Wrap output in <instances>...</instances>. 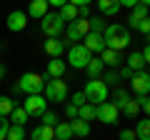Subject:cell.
I'll return each mask as SVG.
<instances>
[{
	"label": "cell",
	"mask_w": 150,
	"mask_h": 140,
	"mask_svg": "<svg viewBox=\"0 0 150 140\" xmlns=\"http://www.w3.org/2000/svg\"><path fill=\"white\" fill-rule=\"evenodd\" d=\"M103 40H105V48L123 50V48H128V45H130V30L125 25H118V23L105 25V30H103Z\"/></svg>",
	"instance_id": "cell-1"
},
{
	"label": "cell",
	"mask_w": 150,
	"mask_h": 140,
	"mask_svg": "<svg viewBox=\"0 0 150 140\" xmlns=\"http://www.w3.org/2000/svg\"><path fill=\"white\" fill-rule=\"evenodd\" d=\"M65 115H68L70 120H75V118H78V108H75L73 103H68V105H65Z\"/></svg>",
	"instance_id": "cell-38"
},
{
	"label": "cell",
	"mask_w": 150,
	"mask_h": 140,
	"mask_svg": "<svg viewBox=\"0 0 150 140\" xmlns=\"http://www.w3.org/2000/svg\"><path fill=\"white\" fill-rule=\"evenodd\" d=\"M83 48L88 50V53H95V55H100L103 50H105V40H103V35L100 33H88L85 38H83Z\"/></svg>",
	"instance_id": "cell-11"
},
{
	"label": "cell",
	"mask_w": 150,
	"mask_h": 140,
	"mask_svg": "<svg viewBox=\"0 0 150 140\" xmlns=\"http://www.w3.org/2000/svg\"><path fill=\"white\" fill-rule=\"evenodd\" d=\"M98 10H100L103 15H118L120 3L118 0H98Z\"/></svg>",
	"instance_id": "cell-21"
},
{
	"label": "cell",
	"mask_w": 150,
	"mask_h": 140,
	"mask_svg": "<svg viewBox=\"0 0 150 140\" xmlns=\"http://www.w3.org/2000/svg\"><path fill=\"white\" fill-rule=\"evenodd\" d=\"M93 58V53H88L85 48H83V43H75V45H68V63L70 68L75 70H85L88 60Z\"/></svg>",
	"instance_id": "cell-7"
},
{
	"label": "cell",
	"mask_w": 150,
	"mask_h": 140,
	"mask_svg": "<svg viewBox=\"0 0 150 140\" xmlns=\"http://www.w3.org/2000/svg\"><path fill=\"white\" fill-rule=\"evenodd\" d=\"M135 138H138V140H150V120H148V118L138 120V128H135Z\"/></svg>",
	"instance_id": "cell-26"
},
{
	"label": "cell",
	"mask_w": 150,
	"mask_h": 140,
	"mask_svg": "<svg viewBox=\"0 0 150 140\" xmlns=\"http://www.w3.org/2000/svg\"><path fill=\"white\" fill-rule=\"evenodd\" d=\"M8 128H10V120H8V118H0V140H5Z\"/></svg>",
	"instance_id": "cell-36"
},
{
	"label": "cell",
	"mask_w": 150,
	"mask_h": 140,
	"mask_svg": "<svg viewBox=\"0 0 150 140\" xmlns=\"http://www.w3.org/2000/svg\"><path fill=\"white\" fill-rule=\"evenodd\" d=\"M135 103H138V108L143 110V113H148V110H150V100H148V95H138V100H135Z\"/></svg>",
	"instance_id": "cell-34"
},
{
	"label": "cell",
	"mask_w": 150,
	"mask_h": 140,
	"mask_svg": "<svg viewBox=\"0 0 150 140\" xmlns=\"http://www.w3.org/2000/svg\"><path fill=\"white\" fill-rule=\"evenodd\" d=\"M78 118H80V120H85V123L95 120V105H90V103L80 105V108H78Z\"/></svg>",
	"instance_id": "cell-27"
},
{
	"label": "cell",
	"mask_w": 150,
	"mask_h": 140,
	"mask_svg": "<svg viewBox=\"0 0 150 140\" xmlns=\"http://www.w3.org/2000/svg\"><path fill=\"white\" fill-rule=\"evenodd\" d=\"M108 90H110V88H108L100 78H90V80L85 83V88H83L85 103H90V105H100V103H105L108 100Z\"/></svg>",
	"instance_id": "cell-2"
},
{
	"label": "cell",
	"mask_w": 150,
	"mask_h": 140,
	"mask_svg": "<svg viewBox=\"0 0 150 140\" xmlns=\"http://www.w3.org/2000/svg\"><path fill=\"white\" fill-rule=\"evenodd\" d=\"M70 5H75V8H83V5H90L93 0H68Z\"/></svg>",
	"instance_id": "cell-40"
},
{
	"label": "cell",
	"mask_w": 150,
	"mask_h": 140,
	"mask_svg": "<svg viewBox=\"0 0 150 140\" xmlns=\"http://www.w3.org/2000/svg\"><path fill=\"white\" fill-rule=\"evenodd\" d=\"M40 20H43L40 28H43V33L48 38H60V33H65V25H68V23L60 18V13H45Z\"/></svg>",
	"instance_id": "cell-6"
},
{
	"label": "cell",
	"mask_w": 150,
	"mask_h": 140,
	"mask_svg": "<svg viewBox=\"0 0 150 140\" xmlns=\"http://www.w3.org/2000/svg\"><path fill=\"white\" fill-rule=\"evenodd\" d=\"M125 63H128L125 68H130L133 73H138V70H145V68H148V60L143 58V53H130L128 58H125Z\"/></svg>",
	"instance_id": "cell-16"
},
{
	"label": "cell",
	"mask_w": 150,
	"mask_h": 140,
	"mask_svg": "<svg viewBox=\"0 0 150 140\" xmlns=\"http://www.w3.org/2000/svg\"><path fill=\"white\" fill-rule=\"evenodd\" d=\"M5 140H25V125H10Z\"/></svg>",
	"instance_id": "cell-29"
},
{
	"label": "cell",
	"mask_w": 150,
	"mask_h": 140,
	"mask_svg": "<svg viewBox=\"0 0 150 140\" xmlns=\"http://www.w3.org/2000/svg\"><path fill=\"white\" fill-rule=\"evenodd\" d=\"M13 108H15V103H13L8 95H0V118H8Z\"/></svg>",
	"instance_id": "cell-30"
},
{
	"label": "cell",
	"mask_w": 150,
	"mask_h": 140,
	"mask_svg": "<svg viewBox=\"0 0 150 140\" xmlns=\"http://www.w3.org/2000/svg\"><path fill=\"white\" fill-rule=\"evenodd\" d=\"M138 5H145V8H148V5H150V0H138Z\"/></svg>",
	"instance_id": "cell-46"
},
{
	"label": "cell",
	"mask_w": 150,
	"mask_h": 140,
	"mask_svg": "<svg viewBox=\"0 0 150 140\" xmlns=\"http://www.w3.org/2000/svg\"><path fill=\"white\" fill-rule=\"evenodd\" d=\"M120 113H125L128 118H135V115L140 113V108H138V103H135V98H130V100L125 103L123 108H120Z\"/></svg>",
	"instance_id": "cell-32"
},
{
	"label": "cell",
	"mask_w": 150,
	"mask_h": 140,
	"mask_svg": "<svg viewBox=\"0 0 150 140\" xmlns=\"http://www.w3.org/2000/svg\"><path fill=\"white\" fill-rule=\"evenodd\" d=\"M95 118L100 120V123H105V125H112V123H118L120 110L115 108L110 100H105V103H100V105H95Z\"/></svg>",
	"instance_id": "cell-9"
},
{
	"label": "cell",
	"mask_w": 150,
	"mask_h": 140,
	"mask_svg": "<svg viewBox=\"0 0 150 140\" xmlns=\"http://www.w3.org/2000/svg\"><path fill=\"white\" fill-rule=\"evenodd\" d=\"M58 13H60V18H63L65 23H73L75 18H78V8H75V5H70V3H65V5L60 8Z\"/></svg>",
	"instance_id": "cell-28"
},
{
	"label": "cell",
	"mask_w": 150,
	"mask_h": 140,
	"mask_svg": "<svg viewBox=\"0 0 150 140\" xmlns=\"http://www.w3.org/2000/svg\"><path fill=\"white\" fill-rule=\"evenodd\" d=\"M135 30H140L143 35H148V30H150V18H143V20L135 25Z\"/></svg>",
	"instance_id": "cell-35"
},
{
	"label": "cell",
	"mask_w": 150,
	"mask_h": 140,
	"mask_svg": "<svg viewBox=\"0 0 150 140\" xmlns=\"http://www.w3.org/2000/svg\"><path fill=\"white\" fill-rule=\"evenodd\" d=\"M65 75V63L60 58H50L48 60V70H45V78H63Z\"/></svg>",
	"instance_id": "cell-14"
},
{
	"label": "cell",
	"mask_w": 150,
	"mask_h": 140,
	"mask_svg": "<svg viewBox=\"0 0 150 140\" xmlns=\"http://www.w3.org/2000/svg\"><path fill=\"white\" fill-rule=\"evenodd\" d=\"M120 3V8H135L138 5V0H118Z\"/></svg>",
	"instance_id": "cell-42"
},
{
	"label": "cell",
	"mask_w": 150,
	"mask_h": 140,
	"mask_svg": "<svg viewBox=\"0 0 150 140\" xmlns=\"http://www.w3.org/2000/svg\"><path fill=\"white\" fill-rule=\"evenodd\" d=\"M8 118L13 120V125H25V123H28V118H30V115L25 113V108H23V105H15V108L10 110V115H8Z\"/></svg>",
	"instance_id": "cell-23"
},
{
	"label": "cell",
	"mask_w": 150,
	"mask_h": 140,
	"mask_svg": "<svg viewBox=\"0 0 150 140\" xmlns=\"http://www.w3.org/2000/svg\"><path fill=\"white\" fill-rule=\"evenodd\" d=\"M53 135H55V140H70V138H73L70 123H58V125L53 128Z\"/></svg>",
	"instance_id": "cell-24"
},
{
	"label": "cell",
	"mask_w": 150,
	"mask_h": 140,
	"mask_svg": "<svg viewBox=\"0 0 150 140\" xmlns=\"http://www.w3.org/2000/svg\"><path fill=\"white\" fill-rule=\"evenodd\" d=\"M100 80L105 83L108 88H118V83H120V75H118V70H108V73L100 78Z\"/></svg>",
	"instance_id": "cell-31"
},
{
	"label": "cell",
	"mask_w": 150,
	"mask_h": 140,
	"mask_svg": "<svg viewBox=\"0 0 150 140\" xmlns=\"http://www.w3.org/2000/svg\"><path fill=\"white\" fill-rule=\"evenodd\" d=\"M18 90L25 93V95H38V93H43L45 88V75H40V73H23L20 83H18Z\"/></svg>",
	"instance_id": "cell-5"
},
{
	"label": "cell",
	"mask_w": 150,
	"mask_h": 140,
	"mask_svg": "<svg viewBox=\"0 0 150 140\" xmlns=\"http://www.w3.org/2000/svg\"><path fill=\"white\" fill-rule=\"evenodd\" d=\"M73 105H75V108L85 105V95H83V93H75V95H73Z\"/></svg>",
	"instance_id": "cell-39"
},
{
	"label": "cell",
	"mask_w": 150,
	"mask_h": 140,
	"mask_svg": "<svg viewBox=\"0 0 150 140\" xmlns=\"http://www.w3.org/2000/svg\"><path fill=\"white\" fill-rule=\"evenodd\" d=\"M100 60H103V65L105 68H110V70H118L120 65H123V50H110V48H105L100 53Z\"/></svg>",
	"instance_id": "cell-12"
},
{
	"label": "cell",
	"mask_w": 150,
	"mask_h": 140,
	"mask_svg": "<svg viewBox=\"0 0 150 140\" xmlns=\"http://www.w3.org/2000/svg\"><path fill=\"white\" fill-rule=\"evenodd\" d=\"M45 53H48L50 58H60V55L65 53V43L60 38H48L45 40Z\"/></svg>",
	"instance_id": "cell-15"
},
{
	"label": "cell",
	"mask_w": 150,
	"mask_h": 140,
	"mask_svg": "<svg viewBox=\"0 0 150 140\" xmlns=\"http://www.w3.org/2000/svg\"><path fill=\"white\" fill-rule=\"evenodd\" d=\"M45 13H48V3H45V0H30V8H28L25 15H28V18H35V20H40Z\"/></svg>",
	"instance_id": "cell-17"
},
{
	"label": "cell",
	"mask_w": 150,
	"mask_h": 140,
	"mask_svg": "<svg viewBox=\"0 0 150 140\" xmlns=\"http://www.w3.org/2000/svg\"><path fill=\"white\" fill-rule=\"evenodd\" d=\"M128 100H130V93H128V90H123V88H115V93H112V100H110L112 105H115V108L120 110Z\"/></svg>",
	"instance_id": "cell-25"
},
{
	"label": "cell",
	"mask_w": 150,
	"mask_h": 140,
	"mask_svg": "<svg viewBox=\"0 0 150 140\" xmlns=\"http://www.w3.org/2000/svg\"><path fill=\"white\" fill-rule=\"evenodd\" d=\"M130 90H133L135 95H148L150 93V75H148V70H138V73L130 75Z\"/></svg>",
	"instance_id": "cell-10"
},
{
	"label": "cell",
	"mask_w": 150,
	"mask_h": 140,
	"mask_svg": "<svg viewBox=\"0 0 150 140\" xmlns=\"http://www.w3.org/2000/svg\"><path fill=\"white\" fill-rule=\"evenodd\" d=\"M118 140H138V138H135V130L125 128V130H120V138Z\"/></svg>",
	"instance_id": "cell-37"
},
{
	"label": "cell",
	"mask_w": 150,
	"mask_h": 140,
	"mask_svg": "<svg viewBox=\"0 0 150 140\" xmlns=\"http://www.w3.org/2000/svg\"><path fill=\"white\" fill-rule=\"evenodd\" d=\"M143 18H148V8H145V5H135V8H130V18H128V25H125V28H128V30L133 28V30H135V25H138Z\"/></svg>",
	"instance_id": "cell-18"
},
{
	"label": "cell",
	"mask_w": 150,
	"mask_h": 140,
	"mask_svg": "<svg viewBox=\"0 0 150 140\" xmlns=\"http://www.w3.org/2000/svg\"><path fill=\"white\" fill-rule=\"evenodd\" d=\"M23 108H25V113L30 115H35V118H40V115L48 110V100L43 98V93H38V95H28L25 100H23Z\"/></svg>",
	"instance_id": "cell-8"
},
{
	"label": "cell",
	"mask_w": 150,
	"mask_h": 140,
	"mask_svg": "<svg viewBox=\"0 0 150 140\" xmlns=\"http://www.w3.org/2000/svg\"><path fill=\"white\" fill-rule=\"evenodd\" d=\"M70 130H73V135H78V138H88V135H90V123L75 118V120H70Z\"/></svg>",
	"instance_id": "cell-20"
},
{
	"label": "cell",
	"mask_w": 150,
	"mask_h": 140,
	"mask_svg": "<svg viewBox=\"0 0 150 140\" xmlns=\"http://www.w3.org/2000/svg\"><path fill=\"white\" fill-rule=\"evenodd\" d=\"M85 70H88V75H90V78H100L103 73H105V65H103V60H100V55H93V58L88 60V65H85Z\"/></svg>",
	"instance_id": "cell-19"
},
{
	"label": "cell",
	"mask_w": 150,
	"mask_h": 140,
	"mask_svg": "<svg viewBox=\"0 0 150 140\" xmlns=\"http://www.w3.org/2000/svg\"><path fill=\"white\" fill-rule=\"evenodd\" d=\"M40 118H43V125H48V128H55V125H58V115L50 113V110H45Z\"/></svg>",
	"instance_id": "cell-33"
},
{
	"label": "cell",
	"mask_w": 150,
	"mask_h": 140,
	"mask_svg": "<svg viewBox=\"0 0 150 140\" xmlns=\"http://www.w3.org/2000/svg\"><path fill=\"white\" fill-rule=\"evenodd\" d=\"M88 15H90V8H88V5L78 8V18H88Z\"/></svg>",
	"instance_id": "cell-44"
},
{
	"label": "cell",
	"mask_w": 150,
	"mask_h": 140,
	"mask_svg": "<svg viewBox=\"0 0 150 140\" xmlns=\"http://www.w3.org/2000/svg\"><path fill=\"white\" fill-rule=\"evenodd\" d=\"M5 73H8V70H5V65H0V80L5 78Z\"/></svg>",
	"instance_id": "cell-45"
},
{
	"label": "cell",
	"mask_w": 150,
	"mask_h": 140,
	"mask_svg": "<svg viewBox=\"0 0 150 140\" xmlns=\"http://www.w3.org/2000/svg\"><path fill=\"white\" fill-rule=\"evenodd\" d=\"M118 75H120V78H128V80H130L133 70H130V68H120V70H118Z\"/></svg>",
	"instance_id": "cell-43"
},
{
	"label": "cell",
	"mask_w": 150,
	"mask_h": 140,
	"mask_svg": "<svg viewBox=\"0 0 150 140\" xmlns=\"http://www.w3.org/2000/svg\"><path fill=\"white\" fill-rule=\"evenodd\" d=\"M45 3H48V5H53V8H58V10H60V8H63L65 3H68V0H45Z\"/></svg>",
	"instance_id": "cell-41"
},
{
	"label": "cell",
	"mask_w": 150,
	"mask_h": 140,
	"mask_svg": "<svg viewBox=\"0 0 150 140\" xmlns=\"http://www.w3.org/2000/svg\"><path fill=\"white\" fill-rule=\"evenodd\" d=\"M88 33H90V23H88V18H75L73 23H68V25H65V35H68V40H63L65 48H68V45L80 43Z\"/></svg>",
	"instance_id": "cell-4"
},
{
	"label": "cell",
	"mask_w": 150,
	"mask_h": 140,
	"mask_svg": "<svg viewBox=\"0 0 150 140\" xmlns=\"http://www.w3.org/2000/svg\"><path fill=\"white\" fill-rule=\"evenodd\" d=\"M43 98L48 103H63V100H68V85H65V80H63V78H45Z\"/></svg>",
	"instance_id": "cell-3"
},
{
	"label": "cell",
	"mask_w": 150,
	"mask_h": 140,
	"mask_svg": "<svg viewBox=\"0 0 150 140\" xmlns=\"http://www.w3.org/2000/svg\"><path fill=\"white\" fill-rule=\"evenodd\" d=\"M30 138L33 140H55V135H53V128H48V125H35V130L30 133Z\"/></svg>",
	"instance_id": "cell-22"
},
{
	"label": "cell",
	"mask_w": 150,
	"mask_h": 140,
	"mask_svg": "<svg viewBox=\"0 0 150 140\" xmlns=\"http://www.w3.org/2000/svg\"><path fill=\"white\" fill-rule=\"evenodd\" d=\"M25 25H28V15H25V13H20V10H13L10 15H8V30H13V33H20V30H25Z\"/></svg>",
	"instance_id": "cell-13"
}]
</instances>
